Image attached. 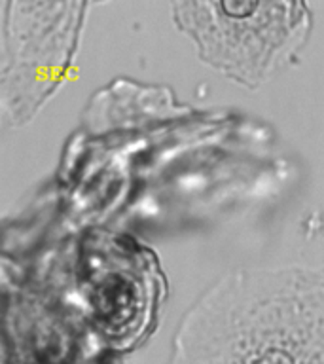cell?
I'll return each instance as SVG.
<instances>
[{
    "mask_svg": "<svg viewBox=\"0 0 324 364\" xmlns=\"http://www.w3.org/2000/svg\"><path fill=\"white\" fill-rule=\"evenodd\" d=\"M173 14L199 59L247 87L290 61L311 27L307 6L294 2H178Z\"/></svg>",
    "mask_w": 324,
    "mask_h": 364,
    "instance_id": "obj_2",
    "label": "cell"
},
{
    "mask_svg": "<svg viewBox=\"0 0 324 364\" xmlns=\"http://www.w3.org/2000/svg\"><path fill=\"white\" fill-rule=\"evenodd\" d=\"M167 364H324V266L226 273L182 317Z\"/></svg>",
    "mask_w": 324,
    "mask_h": 364,
    "instance_id": "obj_1",
    "label": "cell"
}]
</instances>
